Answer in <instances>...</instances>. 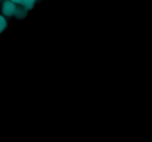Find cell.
<instances>
[{"label":"cell","mask_w":152,"mask_h":142,"mask_svg":"<svg viewBox=\"0 0 152 142\" xmlns=\"http://www.w3.org/2000/svg\"><path fill=\"white\" fill-rule=\"evenodd\" d=\"M7 27V22L2 16H0V33L4 30Z\"/></svg>","instance_id":"3"},{"label":"cell","mask_w":152,"mask_h":142,"mask_svg":"<svg viewBox=\"0 0 152 142\" xmlns=\"http://www.w3.org/2000/svg\"><path fill=\"white\" fill-rule=\"evenodd\" d=\"M12 1H13L14 3H16V4H22V3H23L24 0H11Z\"/></svg>","instance_id":"4"},{"label":"cell","mask_w":152,"mask_h":142,"mask_svg":"<svg viewBox=\"0 0 152 142\" xmlns=\"http://www.w3.org/2000/svg\"><path fill=\"white\" fill-rule=\"evenodd\" d=\"M36 1H37V0H24L23 3L21 5L25 7L28 10H31L34 7V6L35 5Z\"/></svg>","instance_id":"2"},{"label":"cell","mask_w":152,"mask_h":142,"mask_svg":"<svg viewBox=\"0 0 152 142\" xmlns=\"http://www.w3.org/2000/svg\"><path fill=\"white\" fill-rule=\"evenodd\" d=\"M16 7L17 5L16 3L12 1L11 0H4L1 7V11L4 16H12L15 15Z\"/></svg>","instance_id":"1"}]
</instances>
